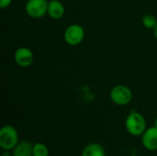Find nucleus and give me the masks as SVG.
<instances>
[{
  "instance_id": "nucleus-1",
  "label": "nucleus",
  "mask_w": 157,
  "mask_h": 156,
  "mask_svg": "<svg viewBox=\"0 0 157 156\" xmlns=\"http://www.w3.org/2000/svg\"><path fill=\"white\" fill-rule=\"evenodd\" d=\"M125 127L127 131L134 137L142 136L147 129L144 117L135 110H132V112L126 118Z\"/></svg>"
},
{
  "instance_id": "nucleus-2",
  "label": "nucleus",
  "mask_w": 157,
  "mask_h": 156,
  "mask_svg": "<svg viewBox=\"0 0 157 156\" xmlns=\"http://www.w3.org/2000/svg\"><path fill=\"white\" fill-rule=\"evenodd\" d=\"M18 143V133L11 125H5L0 129V147L4 151L13 150Z\"/></svg>"
},
{
  "instance_id": "nucleus-3",
  "label": "nucleus",
  "mask_w": 157,
  "mask_h": 156,
  "mask_svg": "<svg viewBox=\"0 0 157 156\" xmlns=\"http://www.w3.org/2000/svg\"><path fill=\"white\" fill-rule=\"evenodd\" d=\"M109 97L114 104L118 106H126L132 100L133 94L130 87L123 85H118L111 89Z\"/></svg>"
},
{
  "instance_id": "nucleus-4",
  "label": "nucleus",
  "mask_w": 157,
  "mask_h": 156,
  "mask_svg": "<svg viewBox=\"0 0 157 156\" xmlns=\"http://www.w3.org/2000/svg\"><path fill=\"white\" fill-rule=\"evenodd\" d=\"M47 0H28L25 6L27 15L32 18H41L48 12Z\"/></svg>"
},
{
  "instance_id": "nucleus-5",
  "label": "nucleus",
  "mask_w": 157,
  "mask_h": 156,
  "mask_svg": "<svg viewBox=\"0 0 157 156\" xmlns=\"http://www.w3.org/2000/svg\"><path fill=\"white\" fill-rule=\"evenodd\" d=\"M63 39L68 45L77 46L85 39V29L81 25L72 24L66 28L63 33Z\"/></svg>"
},
{
  "instance_id": "nucleus-6",
  "label": "nucleus",
  "mask_w": 157,
  "mask_h": 156,
  "mask_svg": "<svg viewBox=\"0 0 157 156\" xmlns=\"http://www.w3.org/2000/svg\"><path fill=\"white\" fill-rule=\"evenodd\" d=\"M14 60L18 66L22 68H27L32 64L34 60V55L31 50H29V48L20 47L15 51Z\"/></svg>"
},
{
  "instance_id": "nucleus-7",
  "label": "nucleus",
  "mask_w": 157,
  "mask_h": 156,
  "mask_svg": "<svg viewBox=\"0 0 157 156\" xmlns=\"http://www.w3.org/2000/svg\"><path fill=\"white\" fill-rule=\"evenodd\" d=\"M143 146L148 151L157 150V128L155 126L147 128L142 135Z\"/></svg>"
},
{
  "instance_id": "nucleus-8",
  "label": "nucleus",
  "mask_w": 157,
  "mask_h": 156,
  "mask_svg": "<svg viewBox=\"0 0 157 156\" xmlns=\"http://www.w3.org/2000/svg\"><path fill=\"white\" fill-rule=\"evenodd\" d=\"M65 8L63 4L59 0H51L48 4L47 14L53 19H60L64 15Z\"/></svg>"
},
{
  "instance_id": "nucleus-9",
  "label": "nucleus",
  "mask_w": 157,
  "mask_h": 156,
  "mask_svg": "<svg viewBox=\"0 0 157 156\" xmlns=\"http://www.w3.org/2000/svg\"><path fill=\"white\" fill-rule=\"evenodd\" d=\"M12 151L13 156H32L33 144L28 141L18 142V143Z\"/></svg>"
},
{
  "instance_id": "nucleus-10",
  "label": "nucleus",
  "mask_w": 157,
  "mask_h": 156,
  "mask_svg": "<svg viewBox=\"0 0 157 156\" xmlns=\"http://www.w3.org/2000/svg\"><path fill=\"white\" fill-rule=\"evenodd\" d=\"M82 156H106V153L104 148L99 143H92L84 148Z\"/></svg>"
},
{
  "instance_id": "nucleus-11",
  "label": "nucleus",
  "mask_w": 157,
  "mask_h": 156,
  "mask_svg": "<svg viewBox=\"0 0 157 156\" xmlns=\"http://www.w3.org/2000/svg\"><path fill=\"white\" fill-rule=\"evenodd\" d=\"M32 156H49V150L42 143H36L33 144Z\"/></svg>"
},
{
  "instance_id": "nucleus-12",
  "label": "nucleus",
  "mask_w": 157,
  "mask_h": 156,
  "mask_svg": "<svg viewBox=\"0 0 157 156\" xmlns=\"http://www.w3.org/2000/svg\"><path fill=\"white\" fill-rule=\"evenodd\" d=\"M143 24L147 29H155L157 25L156 17L151 14H147L143 17Z\"/></svg>"
},
{
  "instance_id": "nucleus-13",
  "label": "nucleus",
  "mask_w": 157,
  "mask_h": 156,
  "mask_svg": "<svg viewBox=\"0 0 157 156\" xmlns=\"http://www.w3.org/2000/svg\"><path fill=\"white\" fill-rule=\"evenodd\" d=\"M12 3V0H0V7L2 9H5L8 7Z\"/></svg>"
},
{
  "instance_id": "nucleus-14",
  "label": "nucleus",
  "mask_w": 157,
  "mask_h": 156,
  "mask_svg": "<svg viewBox=\"0 0 157 156\" xmlns=\"http://www.w3.org/2000/svg\"><path fill=\"white\" fill-rule=\"evenodd\" d=\"M0 156H13V154H11L8 151H4Z\"/></svg>"
},
{
  "instance_id": "nucleus-15",
  "label": "nucleus",
  "mask_w": 157,
  "mask_h": 156,
  "mask_svg": "<svg viewBox=\"0 0 157 156\" xmlns=\"http://www.w3.org/2000/svg\"><path fill=\"white\" fill-rule=\"evenodd\" d=\"M154 35H155V39L157 40V25L155 26V28L154 29Z\"/></svg>"
},
{
  "instance_id": "nucleus-16",
  "label": "nucleus",
  "mask_w": 157,
  "mask_h": 156,
  "mask_svg": "<svg viewBox=\"0 0 157 156\" xmlns=\"http://www.w3.org/2000/svg\"><path fill=\"white\" fill-rule=\"evenodd\" d=\"M155 126L157 128V118H156V120H155Z\"/></svg>"
}]
</instances>
